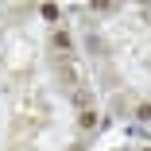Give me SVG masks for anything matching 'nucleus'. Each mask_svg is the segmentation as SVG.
Segmentation results:
<instances>
[{"mask_svg":"<svg viewBox=\"0 0 151 151\" xmlns=\"http://www.w3.org/2000/svg\"><path fill=\"white\" fill-rule=\"evenodd\" d=\"M74 101H78V105L85 109V105H89V89H78V93H74Z\"/></svg>","mask_w":151,"mask_h":151,"instance_id":"7ed1b4c3","label":"nucleus"},{"mask_svg":"<svg viewBox=\"0 0 151 151\" xmlns=\"http://www.w3.org/2000/svg\"><path fill=\"white\" fill-rule=\"evenodd\" d=\"M54 47H58V50H70V35L58 31V35H54Z\"/></svg>","mask_w":151,"mask_h":151,"instance_id":"f03ea898","label":"nucleus"},{"mask_svg":"<svg viewBox=\"0 0 151 151\" xmlns=\"http://www.w3.org/2000/svg\"><path fill=\"white\" fill-rule=\"evenodd\" d=\"M78 124H81V128H93V124H97V112H89V109H81V116H78Z\"/></svg>","mask_w":151,"mask_h":151,"instance_id":"f257e3e1","label":"nucleus"}]
</instances>
